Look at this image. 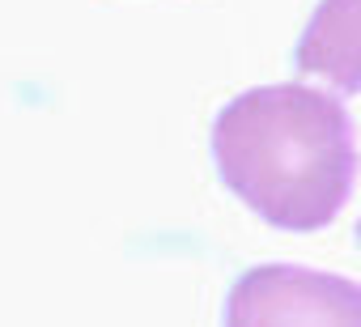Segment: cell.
Listing matches in <instances>:
<instances>
[{
  "mask_svg": "<svg viewBox=\"0 0 361 327\" xmlns=\"http://www.w3.org/2000/svg\"><path fill=\"white\" fill-rule=\"evenodd\" d=\"M221 327H361V289L336 272L259 264L234 280Z\"/></svg>",
  "mask_w": 361,
  "mask_h": 327,
  "instance_id": "7a4b0ae2",
  "label": "cell"
},
{
  "mask_svg": "<svg viewBox=\"0 0 361 327\" xmlns=\"http://www.w3.org/2000/svg\"><path fill=\"white\" fill-rule=\"evenodd\" d=\"M209 144L221 183L276 230H327L353 196V115L327 90L302 81L243 90L217 111Z\"/></svg>",
  "mask_w": 361,
  "mask_h": 327,
  "instance_id": "6da1fadb",
  "label": "cell"
}]
</instances>
